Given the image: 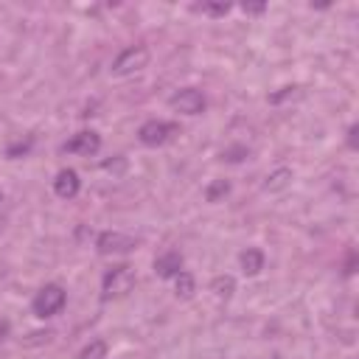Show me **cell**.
<instances>
[{
    "label": "cell",
    "mask_w": 359,
    "mask_h": 359,
    "mask_svg": "<svg viewBox=\"0 0 359 359\" xmlns=\"http://www.w3.org/2000/svg\"><path fill=\"white\" fill-rule=\"evenodd\" d=\"M104 297L107 300H115V297H126L132 289H135V269L121 264V266H112L107 275H104Z\"/></svg>",
    "instance_id": "1"
},
{
    "label": "cell",
    "mask_w": 359,
    "mask_h": 359,
    "mask_svg": "<svg viewBox=\"0 0 359 359\" xmlns=\"http://www.w3.org/2000/svg\"><path fill=\"white\" fill-rule=\"evenodd\" d=\"M65 300H67V297H65V289L56 286V283H48V286H42V289L36 292L31 309H34L36 317H53V314H59V311L65 309Z\"/></svg>",
    "instance_id": "2"
},
{
    "label": "cell",
    "mask_w": 359,
    "mask_h": 359,
    "mask_svg": "<svg viewBox=\"0 0 359 359\" xmlns=\"http://www.w3.org/2000/svg\"><path fill=\"white\" fill-rule=\"evenodd\" d=\"M149 65V50L143 48V45H135V48H126V50H121L115 59H112V73L115 76H129V73H137V70H143Z\"/></svg>",
    "instance_id": "3"
},
{
    "label": "cell",
    "mask_w": 359,
    "mask_h": 359,
    "mask_svg": "<svg viewBox=\"0 0 359 359\" xmlns=\"http://www.w3.org/2000/svg\"><path fill=\"white\" fill-rule=\"evenodd\" d=\"M95 247L104 255H118V252H132L137 247V238H132L126 233H118V230H107L95 238Z\"/></svg>",
    "instance_id": "4"
},
{
    "label": "cell",
    "mask_w": 359,
    "mask_h": 359,
    "mask_svg": "<svg viewBox=\"0 0 359 359\" xmlns=\"http://www.w3.org/2000/svg\"><path fill=\"white\" fill-rule=\"evenodd\" d=\"M168 104H171L177 112H182V115H199V112H205V95H202L199 90H194V87L174 93V95L168 98Z\"/></svg>",
    "instance_id": "5"
},
{
    "label": "cell",
    "mask_w": 359,
    "mask_h": 359,
    "mask_svg": "<svg viewBox=\"0 0 359 359\" xmlns=\"http://www.w3.org/2000/svg\"><path fill=\"white\" fill-rule=\"evenodd\" d=\"M174 126L165 123V121H146L140 129H137V137L143 146H163L168 137H171Z\"/></svg>",
    "instance_id": "6"
},
{
    "label": "cell",
    "mask_w": 359,
    "mask_h": 359,
    "mask_svg": "<svg viewBox=\"0 0 359 359\" xmlns=\"http://www.w3.org/2000/svg\"><path fill=\"white\" fill-rule=\"evenodd\" d=\"M101 149V137L95 135V132H79V135H73L65 146H62V151H70V154H84V157H90V154H95Z\"/></svg>",
    "instance_id": "7"
},
{
    "label": "cell",
    "mask_w": 359,
    "mask_h": 359,
    "mask_svg": "<svg viewBox=\"0 0 359 359\" xmlns=\"http://www.w3.org/2000/svg\"><path fill=\"white\" fill-rule=\"evenodd\" d=\"M79 188H81V180H79V174L73 168H62L56 174V180H53V191L62 199H73L79 194Z\"/></svg>",
    "instance_id": "8"
},
{
    "label": "cell",
    "mask_w": 359,
    "mask_h": 359,
    "mask_svg": "<svg viewBox=\"0 0 359 359\" xmlns=\"http://www.w3.org/2000/svg\"><path fill=\"white\" fill-rule=\"evenodd\" d=\"M154 272H157L160 278H177V275L182 272V255H180L177 250H168V252L157 255Z\"/></svg>",
    "instance_id": "9"
},
{
    "label": "cell",
    "mask_w": 359,
    "mask_h": 359,
    "mask_svg": "<svg viewBox=\"0 0 359 359\" xmlns=\"http://www.w3.org/2000/svg\"><path fill=\"white\" fill-rule=\"evenodd\" d=\"M238 264L244 269V275H258L264 269V252L255 250V247H247L241 255H238Z\"/></svg>",
    "instance_id": "10"
},
{
    "label": "cell",
    "mask_w": 359,
    "mask_h": 359,
    "mask_svg": "<svg viewBox=\"0 0 359 359\" xmlns=\"http://www.w3.org/2000/svg\"><path fill=\"white\" fill-rule=\"evenodd\" d=\"M289 182H292V168H275L272 174H266V180H264V191L278 194V191L289 188Z\"/></svg>",
    "instance_id": "11"
},
{
    "label": "cell",
    "mask_w": 359,
    "mask_h": 359,
    "mask_svg": "<svg viewBox=\"0 0 359 359\" xmlns=\"http://www.w3.org/2000/svg\"><path fill=\"white\" fill-rule=\"evenodd\" d=\"M210 292H213L219 300L233 297V292H236V280H233V275H216V278L210 280Z\"/></svg>",
    "instance_id": "12"
},
{
    "label": "cell",
    "mask_w": 359,
    "mask_h": 359,
    "mask_svg": "<svg viewBox=\"0 0 359 359\" xmlns=\"http://www.w3.org/2000/svg\"><path fill=\"white\" fill-rule=\"evenodd\" d=\"M174 292H177V297H191V294L196 292V280H194V275L180 272V275L174 278Z\"/></svg>",
    "instance_id": "13"
},
{
    "label": "cell",
    "mask_w": 359,
    "mask_h": 359,
    "mask_svg": "<svg viewBox=\"0 0 359 359\" xmlns=\"http://www.w3.org/2000/svg\"><path fill=\"white\" fill-rule=\"evenodd\" d=\"M227 194H230V182H227V180H213V182L205 188V199H208V202H222Z\"/></svg>",
    "instance_id": "14"
},
{
    "label": "cell",
    "mask_w": 359,
    "mask_h": 359,
    "mask_svg": "<svg viewBox=\"0 0 359 359\" xmlns=\"http://www.w3.org/2000/svg\"><path fill=\"white\" fill-rule=\"evenodd\" d=\"M104 356H107V342H104V339H93V342L84 345L81 353H79V359H104Z\"/></svg>",
    "instance_id": "15"
},
{
    "label": "cell",
    "mask_w": 359,
    "mask_h": 359,
    "mask_svg": "<svg viewBox=\"0 0 359 359\" xmlns=\"http://www.w3.org/2000/svg\"><path fill=\"white\" fill-rule=\"evenodd\" d=\"M222 157L230 160V163H238V160H247V157H250V149H247V146H227V149L222 151Z\"/></svg>",
    "instance_id": "16"
},
{
    "label": "cell",
    "mask_w": 359,
    "mask_h": 359,
    "mask_svg": "<svg viewBox=\"0 0 359 359\" xmlns=\"http://www.w3.org/2000/svg\"><path fill=\"white\" fill-rule=\"evenodd\" d=\"M202 11L205 14H213V17H224L230 11V3H205Z\"/></svg>",
    "instance_id": "17"
},
{
    "label": "cell",
    "mask_w": 359,
    "mask_h": 359,
    "mask_svg": "<svg viewBox=\"0 0 359 359\" xmlns=\"http://www.w3.org/2000/svg\"><path fill=\"white\" fill-rule=\"evenodd\" d=\"M297 95H300V87H283V93L269 95V101H272V104H280V101H286V98H297Z\"/></svg>",
    "instance_id": "18"
},
{
    "label": "cell",
    "mask_w": 359,
    "mask_h": 359,
    "mask_svg": "<svg viewBox=\"0 0 359 359\" xmlns=\"http://www.w3.org/2000/svg\"><path fill=\"white\" fill-rule=\"evenodd\" d=\"M31 149V137H25V140H20V143H14V146H8V157H17V154H25Z\"/></svg>",
    "instance_id": "19"
},
{
    "label": "cell",
    "mask_w": 359,
    "mask_h": 359,
    "mask_svg": "<svg viewBox=\"0 0 359 359\" xmlns=\"http://www.w3.org/2000/svg\"><path fill=\"white\" fill-rule=\"evenodd\" d=\"M123 168H126V160H123V157H115V160H107V163H104V171H115V174H118V171H123Z\"/></svg>",
    "instance_id": "20"
},
{
    "label": "cell",
    "mask_w": 359,
    "mask_h": 359,
    "mask_svg": "<svg viewBox=\"0 0 359 359\" xmlns=\"http://www.w3.org/2000/svg\"><path fill=\"white\" fill-rule=\"evenodd\" d=\"M241 8H244V11H247V14H261V11H264V8H266V6H264V3H244V6H241Z\"/></svg>",
    "instance_id": "21"
},
{
    "label": "cell",
    "mask_w": 359,
    "mask_h": 359,
    "mask_svg": "<svg viewBox=\"0 0 359 359\" xmlns=\"http://www.w3.org/2000/svg\"><path fill=\"white\" fill-rule=\"evenodd\" d=\"M356 135H359V126L353 123V126L348 129V146H351V149H356V146H359V140H356Z\"/></svg>",
    "instance_id": "22"
}]
</instances>
